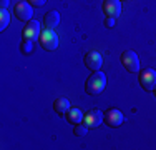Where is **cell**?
Returning a JSON list of instances; mask_svg holds the SVG:
<instances>
[{"label": "cell", "instance_id": "1", "mask_svg": "<svg viewBox=\"0 0 156 150\" xmlns=\"http://www.w3.org/2000/svg\"><path fill=\"white\" fill-rule=\"evenodd\" d=\"M106 87V75L101 70H96L87 78V84H85V92L88 95H100V93L105 90Z\"/></svg>", "mask_w": 156, "mask_h": 150}, {"label": "cell", "instance_id": "2", "mask_svg": "<svg viewBox=\"0 0 156 150\" xmlns=\"http://www.w3.org/2000/svg\"><path fill=\"white\" fill-rule=\"evenodd\" d=\"M38 42L45 50H55L58 47V35L53 32V28H45L40 33Z\"/></svg>", "mask_w": 156, "mask_h": 150}, {"label": "cell", "instance_id": "3", "mask_svg": "<svg viewBox=\"0 0 156 150\" xmlns=\"http://www.w3.org/2000/svg\"><path fill=\"white\" fill-rule=\"evenodd\" d=\"M121 63H123V67L128 72H131V73L140 72V58L133 50H126L121 54Z\"/></svg>", "mask_w": 156, "mask_h": 150}, {"label": "cell", "instance_id": "4", "mask_svg": "<svg viewBox=\"0 0 156 150\" xmlns=\"http://www.w3.org/2000/svg\"><path fill=\"white\" fill-rule=\"evenodd\" d=\"M140 85L144 90H154L156 88V70L154 69H143L140 72Z\"/></svg>", "mask_w": 156, "mask_h": 150}, {"label": "cell", "instance_id": "5", "mask_svg": "<svg viewBox=\"0 0 156 150\" xmlns=\"http://www.w3.org/2000/svg\"><path fill=\"white\" fill-rule=\"evenodd\" d=\"M13 13H15V17L18 20L22 22H28L32 20V15H33V5L28 0H23V2H18L15 5V9H13Z\"/></svg>", "mask_w": 156, "mask_h": 150}, {"label": "cell", "instance_id": "6", "mask_svg": "<svg viewBox=\"0 0 156 150\" xmlns=\"http://www.w3.org/2000/svg\"><path fill=\"white\" fill-rule=\"evenodd\" d=\"M103 122H105L108 127H111V129H116V127H120L121 123L125 122V117H123V114H121L120 110L110 108V110H106L105 114H103Z\"/></svg>", "mask_w": 156, "mask_h": 150}, {"label": "cell", "instance_id": "7", "mask_svg": "<svg viewBox=\"0 0 156 150\" xmlns=\"http://www.w3.org/2000/svg\"><path fill=\"white\" fill-rule=\"evenodd\" d=\"M40 33H42L40 22L38 20H28L27 25H25V28H23V32H22V35H23V39L33 42V40L40 39Z\"/></svg>", "mask_w": 156, "mask_h": 150}, {"label": "cell", "instance_id": "8", "mask_svg": "<svg viewBox=\"0 0 156 150\" xmlns=\"http://www.w3.org/2000/svg\"><path fill=\"white\" fill-rule=\"evenodd\" d=\"M103 65V57L101 54H98V52H88L87 55H85V67H87L88 70H91V72H96V70H100Z\"/></svg>", "mask_w": 156, "mask_h": 150}, {"label": "cell", "instance_id": "9", "mask_svg": "<svg viewBox=\"0 0 156 150\" xmlns=\"http://www.w3.org/2000/svg\"><path fill=\"white\" fill-rule=\"evenodd\" d=\"M103 13L106 17L118 18L121 13V0H105L103 2Z\"/></svg>", "mask_w": 156, "mask_h": 150}, {"label": "cell", "instance_id": "10", "mask_svg": "<svg viewBox=\"0 0 156 150\" xmlns=\"http://www.w3.org/2000/svg\"><path fill=\"white\" fill-rule=\"evenodd\" d=\"M83 123L88 127V129H95V127L101 125V123H103V112L96 110V108L90 110V112H88V114L83 117Z\"/></svg>", "mask_w": 156, "mask_h": 150}, {"label": "cell", "instance_id": "11", "mask_svg": "<svg viewBox=\"0 0 156 150\" xmlns=\"http://www.w3.org/2000/svg\"><path fill=\"white\" fill-rule=\"evenodd\" d=\"M43 24H45L47 28H55L58 24H60V13H58L57 10L47 12L45 17H43Z\"/></svg>", "mask_w": 156, "mask_h": 150}, {"label": "cell", "instance_id": "12", "mask_svg": "<svg viewBox=\"0 0 156 150\" xmlns=\"http://www.w3.org/2000/svg\"><path fill=\"white\" fill-rule=\"evenodd\" d=\"M53 108H55V112H57L58 115H65L66 112L72 108V105H70L68 99H65V97H58V99L53 102Z\"/></svg>", "mask_w": 156, "mask_h": 150}, {"label": "cell", "instance_id": "13", "mask_svg": "<svg viewBox=\"0 0 156 150\" xmlns=\"http://www.w3.org/2000/svg\"><path fill=\"white\" fill-rule=\"evenodd\" d=\"M65 117H66V120H68L70 123L76 125V123H81V122H83V112H81L80 108H76V107H72V108H70V110L65 114Z\"/></svg>", "mask_w": 156, "mask_h": 150}, {"label": "cell", "instance_id": "14", "mask_svg": "<svg viewBox=\"0 0 156 150\" xmlns=\"http://www.w3.org/2000/svg\"><path fill=\"white\" fill-rule=\"evenodd\" d=\"M10 24V12L7 9H2L0 10V30H5L7 27H9Z\"/></svg>", "mask_w": 156, "mask_h": 150}, {"label": "cell", "instance_id": "15", "mask_svg": "<svg viewBox=\"0 0 156 150\" xmlns=\"http://www.w3.org/2000/svg\"><path fill=\"white\" fill-rule=\"evenodd\" d=\"M73 133H75L76 137H85V135L88 133V127L85 125V123H76V125H75V130H73Z\"/></svg>", "mask_w": 156, "mask_h": 150}, {"label": "cell", "instance_id": "16", "mask_svg": "<svg viewBox=\"0 0 156 150\" xmlns=\"http://www.w3.org/2000/svg\"><path fill=\"white\" fill-rule=\"evenodd\" d=\"M32 48H33V42H32V40L23 39V42L20 43V50L23 52V54H30V52H32Z\"/></svg>", "mask_w": 156, "mask_h": 150}, {"label": "cell", "instance_id": "17", "mask_svg": "<svg viewBox=\"0 0 156 150\" xmlns=\"http://www.w3.org/2000/svg\"><path fill=\"white\" fill-rule=\"evenodd\" d=\"M115 24H116V18L106 17V20H105V27H106V28H113V27H115Z\"/></svg>", "mask_w": 156, "mask_h": 150}, {"label": "cell", "instance_id": "18", "mask_svg": "<svg viewBox=\"0 0 156 150\" xmlns=\"http://www.w3.org/2000/svg\"><path fill=\"white\" fill-rule=\"evenodd\" d=\"M28 2H30L33 7H43V5H45L47 0H28Z\"/></svg>", "mask_w": 156, "mask_h": 150}, {"label": "cell", "instance_id": "19", "mask_svg": "<svg viewBox=\"0 0 156 150\" xmlns=\"http://www.w3.org/2000/svg\"><path fill=\"white\" fill-rule=\"evenodd\" d=\"M10 3V0H0V5H2V9H7Z\"/></svg>", "mask_w": 156, "mask_h": 150}, {"label": "cell", "instance_id": "20", "mask_svg": "<svg viewBox=\"0 0 156 150\" xmlns=\"http://www.w3.org/2000/svg\"><path fill=\"white\" fill-rule=\"evenodd\" d=\"M121 2H129V0H121Z\"/></svg>", "mask_w": 156, "mask_h": 150}, {"label": "cell", "instance_id": "21", "mask_svg": "<svg viewBox=\"0 0 156 150\" xmlns=\"http://www.w3.org/2000/svg\"><path fill=\"white\" fill-rule=\"evenodd\" d=\"M154 97H156V88H154Z\"/></svg>", "mask_w": 156, "mask_h": 150}]
</instances>
